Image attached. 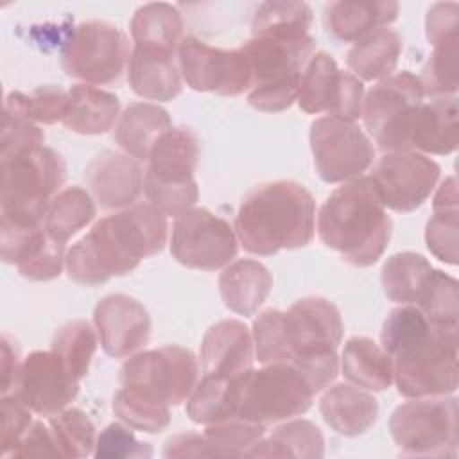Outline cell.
I'll list each match as a JSON object with an SVG mask.
<instances>
[{
  "label": "cell",
  "mask_w": 459,
  "mask_h": 459,
  "mask_svg": "<svg viewBox=\"0 0 459 459\" xmlns=\"http://www.w3.org/2000/svg\"><path fill=\"white\" fill-rule=\"evenodd\" d=\"M457 328L432 323L414 305H400L387 314L380 330V346L393 360V382L402 396L455 393Z\"/></svg>",
  "instance_id": "cell-1"
},
{
  "label": "cell",
  "mask_w": 459,
  "mask_h": 459,
  "mask_svg": "<svg viewBox=\"0 0 459 459\" xmlns=\"http://www.w3.org/2000/svg\"><path fill=\"white\" fill-rule=\"evenodd\" d=\"M167 215L151 203H134L97 221L65 258L72 281L86 287L124 276L167 244Z\"/></svg>",
  "instance_id": "cell-2"
},
{
  "label": "cell",
  "mask_w": 459,
  "mask_h": 459,
  "mask_svg": "<svg viewBox=\"0 0 459 459\" xmlns=\"http://www.w3.org/2000/svg\"><path fill=\"white\" fill-rule=\"evenodd\" d=\"M238 244L251 255L273 256L299 249L316 233V201L296 181H271L251 190L235 215Z\"/></svg>",
  "instance_id": "cell-3"
},
{
  "label": "cell",
  "mask_w": 459,
  "mask_h": 459,
  "mask_svg": "<svg viewBox=\"0 0 459 459\" xmlns=\"http://www.w3.org/2000/svg\"><path fill=\"white\" fill-rule=\"evenodd\" d=\"M319 240L355 267H369L384 255L393 222L369 176L335 188L317 212Z\"/></svg>",
  "instance_id": "cell-4"
},
{
  "label": "cell",
  "mask_w": 459,
  "mask_h": 459,
  "mask_svg": "<svg viewBox=\"0 0 459 459\" xmlns=\"http://www.w3.org/2000/svg\"><path fill=\"white\" fill-rule=\"evenodd\" d=\"M251 70L247 104L264 113H278L298 99L301 74L316 54V39L307 36H251L238 47Z\"/></svg>",
  "instance_id": "cell-5"
},
{
  "label": "cell",
  "mask_w": 459,
  "mask_h": 459,
  "mask_svg": "<svg viewBox=\"0 0 459 459\" xmlns=\"http://www.w3.org/2000/svg\"><path fill=\"white\" fill-rule=\"evenodd\" d=\"M0 158V217L45 224L50 199L66 181L65 158L47 145Z\"/></svg>",
  "instance_id": "cell-6"
},
{
  "label": "cell",
  "mask_w": 459,
  "mask_h": 459,
  "mask_svg": "<svg viewBox=\"0 0 459 459\" xmlns=\"http://www.w3.org/2000/svg\"><path fill=\"white\" fill-rule=\"evenodd\" d=\"M199 160V138L186 127L178 126L165 131L152 145L143 176L147 203L167 217L195 206L199 188L194 172Z\"/></svg>",
  "instance_id": "cell-7"
},
{
  "label": "cell",
  "mask_w": 459,
  "mask_h": 459,
  "mask_svg": "<svg viewBox=\"0 0 459 459\" xmlns=\"http://www.w3.org/2000/svg\"><path fill=\"white\" fill-rule=\"evenodd\" d=\"M314 396L308 378L292 362L264 364L246 373L235 418L267 427L301 416L310 409Z\"/></svg>",
  "instance_id": "cell-8"
},
{
  "label": "cell",
  "mask_w": 459,
  "mask_h": 459,
  "mask_svg": "<svg viewBox=\"0 0 459 459\" xmlns=\"http://www.w3.org/2000/svg\"><path fill=\"white\" fill-rule=\"evenodd\" d=\"M122 387L167 407L190 398L199 382V360L192 350L167 344L140 350L120 368Z\"/></svg>",
  "instance_id": "cell-9"
},
{
  "label": "cell",
  "mask_w": 459,
  "mask_h": 459,
  "mask_svg": "<svg viewBox=\"0 0 459 459\" xmlns=\"http://www.w3.org/2000/svg\"><path fill=\"white\" fill-rule=\"evenodd\" d=\"M457 398L423 396L400 403L389 418V430L405 455L455 457Z\"/></svg>",
  "instance_id": "cell-10"
},
{
  "label": "cell",
  "mask_w": 459,
  "mask_h": 459,
  "mask_svg": "<svg viewBox=\"0 0 459 459\" xmlns=\"http://www.w3.org/2000/svg\"><path fill=\"white\" fill-rule=\"evenodd\" d=\"M129 56V39L117 25L91 20L72 30L63 47L61 65L68 77L100 86L120 79L127 70Z\"/></svg>",
  "instance_id": "cell-11"
},
{
  "label": "cell",
  "mask_w": 459,
  "mask_h": 459,
  "mask_svg": "<svg viewBox=\"0 0 459 459\" xmlns=\"http://www.w3.org/2000/svg\"><path fill=\"white\" fill-rule=\"evenodd\" d=\"M308 140L316 172L325 183H346L360 178L375 161L369 136L350 120L319 117L310 124Z\"/></svg>",
  "instance_id": "cell-12"
},
{
  "label": "cell",
  "mask_w": 459,
  "mask_h": 459,
  "mask_svg": "<svg viewBox=\"0 0 459 459\" xmlns=\"http://www.w3.org/2000/svg\"><path fill=\"white\" fill-rule=\"evenodd\" d=\"M238 251L235 228L206 208L192 206L174 217L170 255L190 269L217 271L226 267Z\"/></svg>",
  "instance_id": "cell-13"
},
{
  "label": "cell",
  "mask_w": 459,
  "mask_h": 459,
  "mask_svg": "<svg viewBox=\"0 0 459 459\" xmlns=\"http://www.w3.org/2000/svg\"><path fill=\"white\" fill-rule=\"evenodd\" d=\"M423 100L425 91L420 77L409 70L391 74L364 95V126L384 152L405 151L409 117Z\"/></svg>",
  "instance_id": "cell-14"
},
{
  "label": "cell",
  "mask_w": 459,
  "mask_h": 459,
  "mask_svg": "<svg viewBox=\"0 0 459 459\" xmlns=\"http://www.w3.org/2000/svg\"><path fill=\"white\" fill-rule=\"evenodd\" d=\"M364 82L337 66L326 52H316L301 74L298 106L308 115L337 117L357 122L362 118Z\"/></svg>",
  "instance_id": "cell-15"
},
{
  "label": "cell",
  "mask_w": 459,
  "mask_h": 459,
  "mask_svg": "<svg viewBox=\"0 0 459 459\" xmlns=\"http://www.w3.org/2000/svg\"><path fill=\"white\" fill-rule=\"evenodd\" d=\"M439 174V165L427 154L389 151L378 158L369 179L385 208L407 213L430 197Z\"/></svg>",
  "instance_id": "cell-16"
},
{
  "label": "cell",
  "mask_w": 459,
  "mask_h": 459,
  "mask_svg": "<svg viewBox=\"0 0 459 459\" xmlns=\"http://www.w3.org/2000/svg\"><path fill=\"white\" fill-rule=\"evenodd\" d=\"M178 63L183 82L195 91L237 97L251 88V70L240 48H217L186 36L178 47Z\"/></svg>",
  "instance_id": "cell-17"
},
{
  "label": "cell",
  "mask_w": 459,
  "mask_h": 459,
  "mask_svg": "<svg viewBox=\"0 0 459 459\" xmlns=\"http://www.w3.org/2000/svg\"><path fill=\"white\" fill-rule=\"evenodd\" d=\"M342 328L341 312L330 299L321 296L298 299L281 316L287 362L337 353Z\"/></svg>",
  "instance_id": "cell-18"
},
{
  "label": "cell",
  "mask_w": 459,
  "mask_h": 459,
  "mask_svg": "<svg viewBox=\"0 0 459 459\" xmlns=\"http://www.w3.org/2000/svg\"><path fill=\"white\" fill-rule=\"evenodd\" d=\"M79 393V382L74 380L59 357L50 351H32L20 366L16 382L7 394H14L32 412L50 418L68 407Z\"/></svg>",
  "instance_id": "cell-19"
},
{
  "label": "cell",
  "mask_w": 459,
  "mask_h": 459,
  "mask_svg": "<svg viewBox=\"0 0 459 459\" xmlns=\"http://www.w3.org/2000/svg\"><path fill=\"white\" fill-rule=\"evenodd\" d=\"M93 326L102 350L113 359H129L151 337L147 308L127 294H108L93 310Z\"/></svg>",
  "instance_id": "cell-20"
},
{
  "label": "cell",
  "mask_w": 459,
  "mask_h": 459,
  "mask_svg": "<svg viewBox=\"0 0 459 459\" xmlns=\"http://www.w3.org/2000/svg\"><path fill=\"white\" fill-rule=\"evenodd\" d=\"M143 176L142 161L124 151H104L84 170L91 197L108 210H122L134 204L143 192Z\"/></svg>",
  "instance_id": "cell-21"
},
{
  "label": "cell",
  "mask_w": 459,
  "mask_h": 459,
  "mask_svg": "<svg viewBox=\"0 0 459 459\" xmlns=\"http://www.w3.org/2000/svg\"><path fill=\"white\" fill-rule=\"evenodd\" d=\"M203 375L237 378L253 369L255 344L251 330L238 319L212 325L201 342Z\"/></svg>",
  "instance_id": "cell-22"
},
{
  "label": "cell",
  "mask_w": 459,
  "mask_h": 459,
  "mask_svg": "<svg viewBox=\"0 0 459 459\" xmlns=\"http://www.w3.org/2000/svg\"><path fill=\"white\" fill-rule=\"evenodd\" d=\"M457 97H430L420 102L405 129V151L450 154L457 149Z\"/></svg>",
  "instance_id": "cell-23"
},
{
  "label": "cell",
  "mask_w": 459,
  "mask_h": 459,
  "mask_svg": "<svg viewBox=\"0 0 459 459\" xmlns=\"http://www.w3.org/2000/svg\"><path fill=\"white\" fill-rule=\"evenodd\" d=\"M127 81L131 90L145 100L167 102L176 99L183 90L178 52L133 45Z\"/></svg>",
  "instance_id": "cell-24"
},
{
  "label": "cell",
  "mask_w": 459,
  "mask_h": 459,
  "mask_svg": "<svg viewBox=\"0 0 459 459\" xmlns=\"http://www.w3.org/2000/svg\"><path fill=\"white\" fill-rule=\"evenodd\" d=\"M400 5L391 0H341L323 9L326 32L342 43H355L378 27H387L398 16Z\"/></svg>",
  "instance_id": "cell-25"
},
{
  "label": "cell",
  "mask_w": 459,
  "mask_h": 459,
  "mask_svg": "<svg viewBox=\"0 0 459 459\" xmlns=\"http://www.w3.org/2000/svg\"><path fill=\"white\" fill-rule=\"evenodd\" d=\"M325 423L341 436L355 437L368 432L378 416V400L371 391L353 384H335L326 387L319 400Z\"/></svg>",
  "instance_id": "cell-26"
},
{
  "label": "cell",
  "mask_w": 459,
  "mask_h": 459,
  "mask_svg": "<svg viewBox=\"0 0 459 459\" xmlns=\"http://www.w3.org/2000/svg\"><path fill=\"white\" fill-rule=\"evenodd\" d=\"M273 289V274L258 260L240 258L222 267L219 290L224 305L238 316H253Z\"/></svg>",
  "instance_id": "cell-27"
},
{
  "label": "cell",
  "mask_w": 459,
  "mask_h": 459,
  "mask_svg": "<svg viewBox=\"0 0 459 459\" xmlns=\"http://www.w3.org/2000/svg\"><path fill=\"white\" fill-rule=\"evenodd\" d=\"M120 100L115 93L93 84L77 82L68 90L63 126L79 134H104L117 126Z\"/></svg>",
  "instance_id": "cell-28"
},
{
  "label": "cell",
  "mask_w": 459,
  "mask_h": 459,
  "mask_svg": "<svg viewBox=\"0 0 459 459\" xmlns=\"http://www.w3.org/2000/svg\"><path fill=\"white\" fill-rule=\"evenodd\" d=\"M170 127V115L161 106L152 102H133L117 120L115 140L126 154L147 161L156 140Z\"/></svg>",
  "instance_id": "cell-29"
},
{
  "label": "cell",
  "mask_w": 459,
  "mask_h": 459,
  "mask_svg": "<svg viewBox=\"0 0 459 459\" xmlns=\"http://www.w3.org/2000/svg\"><path fill=\"white\" fill-rule=\"evenodd\" d=\"M436 269L430 265V262L414 251H402L391 255L380 273V281L384 294L398 303V305H414L418 307L432 280H434Z\"/></svg>",
  "instance_id": "cell-30"
},
{
  "label": "cell",
  "mask_w": 459,
  "mask_h": 459,
  "mask_svg": "<svg viewBox=\"0 0 459 459\" xmlns=\"http://www.w3.org/2000/svg\"><path fill=\"white\" fill-rule=\"evenodd\" d=\"M344 378L366 391H385L393 384V360L385 350L369 337H351L341 353Z\"/></svg>",
  "instance_id": "cell-31"
},
{
  "label": "cell",
  "mask_w": 459,
  "mask_h": 459,
  "mask_svg": "<svg viewBox=\"0 0 459 459\" xmlns=\"http://www.w3.org/2000/svg\"><path fill=\"white\" fill-rule=\"evenodd\" d=\"M402 36L389 27H378L348 50L346 65L360 81H382L389 77L400 59Z\"/></svg>",
  "instance_id": "cell-32"
},
{
  "label": "cell",
  "mask_w": 459,
  "mask_h": 459,
  "mask_svg": "<svg viewBox=\"0 0 459 459\" xmlns=\"http://www.w3.org/2000/svg\"><path fill=\"white\" fill-rule=\"evenodd\" d=\"M244 377L246 375L237 378L203 375L186 400L188 418L199 425H212L235 418Z\"/></svg>",
  "instance_id": "cell-33"
},
{
  "label": "cell",
  "mask_w": 459,
  "mask_h": 459,
  "mask_svg": "<svg viewBox=\"0 0 459 459\" xmlns=\"http://www.w3.org/2000/svg\"><path fill=\"white\" fill-rule=\"evenodd\" d=\"M325 454L321 429L308 420H287L271 436H264L244 455L246 457H305L317 459Z\"/></svg>",
  "instance_id": "cell-34"
},
{
  "label": "cell",
  "mask_w": 459,
  "mask_h": 459,
  "mask_svg": "<svg viewBox=\"0 0 459 459\" xmlns=\"http://www.w3.org/2000/svg\"><path fill=\"white\" fill-rule=\"evenodd\" d=\"M133 45L178 52L183 34V18L176 5L152 2L140 5L131 18Z\"/></svg>",
  "instance_id": "cell-35"
},
{
  "label": "cell",
  "mask_w": 459,
  "mask_h": 459,
  "mask_svg": "<svg viewBox=\"0 0 459 459\" xmlns=\"http://www.w3.org/2000/svg\"><path fill=\"white\" fill-rule=\"evenodd\" d=\"M97 215L95 199L81 186L59 190L48 203L45 230L56 240L66 244L75 233L86 228Z\"/></svg>",
  "instance_id": "cell-36"
},
{
  "label": "cell",
  "mask_w": 459,
  "mask_h": 459,
  "mask_svg": "<svg viewBox=\"0 0 459 459\" xmlns=\"http://www.w3.org/2000/svg\"><path fill=\"white\" fill-rule=\"evenodd\" d=\"M97 342L99 335L90 321L72 319L56 330L50 350L59 357L68 375L79 382L90 369Z\"/></svg>",
  "instance_id": "cell-37"
},
{
  "label": "cell",
  "mask_w": 459,
  "mask_h": 459,
  "mask_svg": "<svg viewBox=\"0 0 459 459\" xmlns=\"http://www.w3.org/2000/svg\"><path fill=\"white\" fill-rule=\"evenodd\" d=\"M312 25V9L305 2H262L258 4L251 32L253 36H307Z\"/></svg>",
  "instance_id": "cell-38"
},
{
  "label": "cell",
  "mask_w": 459,
  "mask_h": 459,
  "mask_svg": "<svg viewBox=\"0 0 459 459\" xmlns=\"http://www.w3.org/2000/svg\"><path fill=\"white\" fill-rule=\"evenodd\" d=\"M66 106H68V91L54 84L38 86L30 93L9 91L4 100V109L14 111L34 124H45V126L63 122Z\"/></svg>",
  "instance_id": "cell-39"
},
{
  "label": "cell",
  "mask_w": 459,
  "mask_h": 459,
  "mask_svg": "<svg viewBox=\"0 0 459 459\" xmlns=\"http://www.w3.org/2000/svg\"><path fill=\"white\" fill-rule=\"evenodd\" d=\"M61 457H86L93 454L97 434L95 425L81 409L70 407L48 418Z\"/></svg>",
  "instance_id": "cell-40"
},
{
  "label": "cell",
  "mask_w": 459,
  "mask_h": 459,
  "mask_svg": "<svg viewBox=\"0 0 459 459\" xmlns=\"http://www.w3.org/2000/svg\"><path fill=\"white\" fill-rule=\"evenodd\" d=\"M113 412L122 423L147 434L161 432L170 423V407L145 400L126 387L115 393Z\"/></svg>",
  "instance_id": "cell-41"
},
{
  "label": "cell",
  "mask_w": 459,
  "mask_h": 459,
  "mask_svg": "<svg viewBox=\"0 0 459 459\" xmlns=\"http://www.w3.org/2000/svg\"><path fill=\"white\" fill-rule=\"evenodd\" d=\"M420 82L425 97H446L457 91V39L434 47L421 70Z\"/></svg>",
  "instance_id": "cell-42"
},
{
  "label": "cell",
  "mask_w": 459,
  "mask_h": 459,
  "mask_svg": "<svg viewBox=\"0 0 459 459\" xmlns=\"http://www.w3.org/2000/svg\"><path fill=\"white\" fill-rule=\"evenodd\" d=\"M204 436L222 457H238L265 436V425L231 418L206 425Z\"/></svg>",
  "instance_id": "cell-43"
},
{
  "label": "cell",
  "mask_w": 459,
  "mask_h": 459,
  "mask_svg": "<svg viewBox=\"0 0 459 459\" xmlns=\"http://www.w3.org/2000/svg\"><path fill=\"white\" fill-rule=\"evenodd\" d=\"M418 308L437 325L459 326V285L457 280L436 269L434 280Z\"/></svg>",
  "instance_id": "cell-44"
},
{
  "label": "cell",
  "mask_w": 459,
  "mask_h": 459,
  "mask_svg": "<svg viewBox=\"0 0 459 459\" xmlns=\"http://www.w3.org/2000/svg\"><path fill=\"white\" fill-rule=\"evenodd\" d=\"M281 316H283V310L267 308L253 323L251 335L255 344V359L260 364L287 362Z\"/></svg>",
  "instance_id": "cell-45"
},
{
  "label": "cell",
  "mask_w": 459,
  "mask_h": 459,
  "mask_svg": "<svg viewBox=\"0 0 459 459\" xmlns=\"http://www.w3.org/2000/svg\"><path fill=\"white\" fill-rule=\"evenodd\" d=\"M457 228L459 212L439 210L429 219L425 226V242L429 251L441 262L455 265L457 264Z\"/></svg>",
  "instance_id": "cell-46"
},
{
  "label": "cell",
  "mask_w": 459,
  "mask_h": 459,
  "mask_svg": "<svg viewBox=\"0 0 459 459\" xmlns=\"http://www.w3.org/2000/svg\"><path fill=\"white\" fill-rule=\"evenodd\" d=\"M47 231V230H45ZM66 258V244L56 240L48 233L39 247L18 267V273L32 281H48L61 274Z\"/></svg>",
  "instance_id": "cell-47"
},
{
  "label": "cell",
  "mask_w": 459,
  "mask_h": 459,
  "mask_svg": "<svg viewBox=\"0 0 459 459\" xmlns=\"http://www.w3.org/2000/svg\"><path fill=\"white\" fill-rule=\"evenodd\" d=\"M95 457H151L152 448L149 443H142L134 437L133 430L126 423H109L97 436Z\"/></svg>",
  "instance_id": "cell-48"
},
{
  "label": "cell",
  "mask_w": 459,
  "mask_h": 459,
  "mask_svg": "<svg viewBox=\"0 0 459 459\" xmlns=\"http://www.w3.org/2000/svg\"><path fill=\"white\" fill-rule=\"evenodd\" d=\"M45 145V133L38 124L29 118L4 109L2 117V136H0V156H9L25 149Z\"/></svg>",
  "instance_id": "cell-49"
},
{
  "label": "cell",
  "mask_w": 459,
  "mask_h": 459,
  "mask_svg": "<svg viewBox=\"0 0 459 459\" xmlns=\"http://www.w3.org/2000/svg\"><path fill=\"white\" fill-rule=\"evenodd\" d=\"M2 411V454L9 455L18 445L22 436L32 425V411L20 402L14 394H2L0 402Z\"/></svg>",
  "instance_id": "cell-50"
},
{
  "label": "cell",
  "mask_w": 459,
  "mask_h": 459,
  "mask_svg": "<svg viewBox=\"0 0 459 459\" xmlns=\"http://www.w3.org/2000/svg\"><path fill=\"white\" fill-rule=\"evenodd\" d=\"M459 5L455 2L432 4L425 18V34L432 47L457 39Z\"/></svg>",
  "instance_id": "cell-51"
},
{
  "label": "cell",
  "mask_w": 459,
  "mask_h": 459,
  "mask_svg": "<svg viewBox=\"0 0 459 459\" xmlns=\"http://www.w3.org/2000/svg\"><path fill=\"white\" fill-rule=\"evenodd\" d=\"M43 455L61 457V452L57 448L50 425L48 423L45 425L43 421H32V425L22 436V439L13 448L9 457H43Z\"/></svg>",
  "instance_id": "cell-52"
},
{
  "label": "cell",
  "mask_w": 459,
  "mask_h": 459,
  "mask_svg": "<svg viewBox=\"0 0 459 459\" xmlns=\"http://www.w3.org/2000/svg\"><path fill=\"white\" fill-rule=\"evenodd\" d=\"M165 457H222L208 437L195 432L176 434L167 439L163 448Z\"/></svg>",
  "instance_id": "cell-53"
},
{
  "label": "cell",
  "mask_w": 459,
  "mask_h": 459,
  "mask_svg": "<svg viewBox=\"0 0 459 459\" xmlns=\"http://www.w3.org/2000/svg\"><path fill=\"white\" fill-rule=\"evenodd\" d=\"M22 360L23 359H20L16 342H13L7 333H4L2 335V389H0L2 394L11 393L16 382Z\"/></svg>",
  "instance_id": "cell-54"
},
{
  "label": "cell",
  "mask_w": 459,
  "mask_h": 459,
  "mask_svg": "<svg viewBox=\"0 0 459 459\" xmlns=\"http://www.w3.org/2000/svg\"><path fill=\"white\" fill-rule=\"evenodd\" d=\"M432 208L434 212L439 210H455L457 208V186H455V178H446L436 190L434 199H432Z\"/></svg>",
  "instance_id": "cell-55"
}]
</instances>
